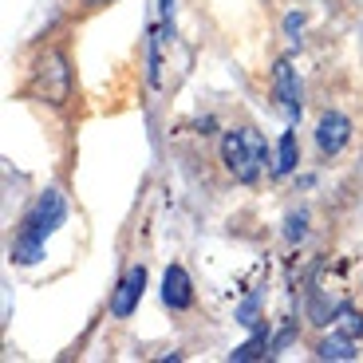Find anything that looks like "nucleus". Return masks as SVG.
I'll use <instances>...</instances> for the list:
<instances>
[{
  "mask_svg": "<svg viewBox=\"0 0 363 363\" xmlns=\"http://www.w3.org/2000/svg\"><path fill=\"white\" fill-rule=\"evenodd\" d=\"M292 340H296V324H284L281 332L272 336V355H277V352H284V347H289Z\"/></svg>",
  "mask_w": 363,
  "mask_h": 363,
  "instance_id": "17",
  "label": "nucleus"
},
{
  "mask_svg": "<svg viewBox=\"0 0 363 363\" xmlns=\"http://www.w3.org/2000/svg\"><path fill=\"white\" fill-rule=\"evenodd\" d=\"M36 95H44L48 103H64L67 91H72V67H67V55L64 52H48L44 60L36 64Z\"/></svg>",
  "mask_w": 363,
  "mask_h": 363,
  "instance_id": "3",
  "label": "nucleus"
},
{
  "mask_svg": "<svg viewBox=\"0 0 363 363\" xmlns=\"http://www.w3.org/2000/svg\"><path fill=\"white\" fill-rule=\"evenodd\" d=\"M162 44H170V40L162 36L158 24H150L146 28V83H150V87L162 83Z\"/></svg>",
  "mask_w": 363,
  "mask_h": 363,
  "instance_id": "8",
  "label": "nucleus"
},
{
  "mask_svg": "<svg viewBox=\"0 0 363 363\" xmlns=\"http://www.w3.org/2000/svg\"><path fill=\"white\" fill-rule=\"evenodd\" d=\"M67 221V198L60 190H44L36 201H32V209H28L24 218H20V229L16 237H12V261L16 264H36L40 257H44L48 241H52V233Z\"/></svg>",
  "mask_w": 363,
  "mask_h": 363,
  "instance_id": "1",
  "label": "nucleus"
},
{
  "mask_svg": "<svg viewBox=\"0 0 363 363\" xmlns=\"http://www.w3.org/2000/svg\"><path fill=\"white\" fill-rule=\"evenodd\" d=\"M87 4H111V0H87Z\"/></svg>",
  "mask_w": 363,
  "mask_h": 363,
  "instance_id": "18",
  "label": "nucleus"
},
{
  "mask_svg": "<svg viewBox=\"0 0 363 363\" xmlns=\"http://www.w3.org/2000/svg\"><path fill=\"white\" fill-rule=\"evenodd\" d=\"M264 162H269V143L261 130L253 127H237L221 135V166L229 170V178L241 186H253L261 178Z\"/></svg>",
  "mask_w": 363,
  "mask_h": 363,
  "instance_id": "2",
  "label": "nucleus"
},
{
  "mask_svg": "<svg viewBox=\"0 0 363 363\" xmlns=\"http://www.w3.org/2000/svg\"><path fill=\"white\" fill-rule=\"evenodd\" d=\"M316 355L320 359H340V363H347V359H355V340L352 336H340V332H332L328 340H320L316 344Z\"/></svg>",
  "mask_w": 363,
  "mask_h": 363,
  "instance_id": "11",
  "label": "nucleus"
},
{
  "mask_svg": "<svg viewBox=\"0 0 363 363\" xmlns=\"http://www.w3.org/2000/svg\"><path fill=\"white\" fill-rule=\"evenodd\" d=\"M284 237H289L292 245H300V241L308 237V213H304V209L289 213V221H284Z\"/></svg>",
  "mask_w": 363,
  "mask_h": 363,
  "instance_id": "13",
  "label": "nucleus"
},
{
  "mask_svg": "<svg viewBox=\"0 0 363 363\" xmlns=\"http://www.w3.org/2000/svg\"><path fill=\"white\" fill-rule=\"evenodd\" d=\"M158 28L166 40H174V0H158Z\"/></svg>",
  "mask_w": 363,
  "mask_h": 363,
  "instance_id": "15",
  "label": "nucleus"
},
{
  "mask_svg": "<svg viewBox=\"0 0 363 363\" xmlns=\"http://www.w3.org/2000/svg\"><path fill=\"white\" fill-rule=\"evenodd\" d=\"M284 32H289L292 44H300V32H304V12H289V16H284Z\"/></svg>",
  "mask_w": 363,
  "mask_h": 363,
  "instance_id": "16",
  "label": "nucleus"
},
{
  "mask_svg": "<svg viewBox=\"0 0 363 363\" xmlns=\"http://www.w3.org/2000/svg\"><path fill=\"white\" fill-rule=\"evenodd\" d=\"M143 292H146V269H143V264H135V269H130L123 281H118L115 296H111V316H115V320L135 316V308H138V300H143Z\"/></svg>",
  "mask_w": 363,
  "mask_h": 363,
  "instance_id": "6",
  "label": "nucleus"
},
{
  "mask_svg": "<svg viewBox=\"0 0 363 363\" xmlns=\"http://www.w3.org/2000/svg\"><path fill=\"white\" fill-rule=\"evenodd\" d=\"M300 162V143H296V127L281 135V146H277V162H272V178H284L292 174Z\"/></svg>",
  "mask_w": 363,
  "mask_h": 363,
  "instance_id": "9",
  "label": "nucleus"
},
{
  "mask_svg": "<svg viewBox=\"0 0 363 363\" xmlns=\"http://www.w3.org/2000/svg\"><path fill=\"white\" fill-rule=\"evenodd\" d=\"M272 87H277V99H281L289 123L296 127L304 103H300V79H296V67H292V60H277V67H272Z\"/></svg>",
  "mask_w": 363,
  "mask_h": 363,
  "instance_id": "5",
  "label": "nucleus"
},
{
  "mask_svg": "<svg viewBox=\"0 0 363 363\" xmlns=\"http://www.w3.org/2000/svg\"><path fill=\"white\" fill-rule=\"evenodd\" d=\"M332 324H336L340 336H352V340H359V336H363V312H359V308H352V304H340L336 316H332Z\"/></svg>",
  "mask_w": 363,
  "mask_h": 363,
  "instance_id": "12",
  "label": "nucleus"
},
{
  "mask_svg": "<svg viewBox=\"0 0 363 363\" xmlns=\"http://www.w3.org/2000/svg\"><path fill=\"white\" fill-rule=\"evenodd\" d=\"M237 324L245 328H261V312H257V296H249L241 308H237Z\"/></svg>",
  "mask_w": 363,
  "mask_h": 363,
  "instance_id": "14",
  "label": "nucleus"
},
{
  "mask_svg": "<svg viewBox=\"0 0 363 363\" xmlns=\"http://www.w3.org/2000/svg\"><path fill=\"white\" fill-rule=\"evenodd\" d=\"M162 304L170 312H190L194 308V281L182 264H170V269L162 272Z\"/></svg>",
  "mask_w": 363,
  "mask_h": 363,
  "instance_id": "7",
  "label": "nucleus"
},
{
  "mask_svg": "<svg viewBox=\"0 0 363 363\" xmlns=\"http://www.w3.org/2000/svg\"><path fill=\"white\" fill-rule=\"evenodd\" d=\"M347 143H352V118H347L344 111H328V115L316 123V146H320V155L336 158Z\"/></svg>",
  "mask_w": 363,
  "mask_h": 363,
  "instance_id": "4",
  "label": "nucleus"
},
{
  "mask_svg": "<svg viewBox=\"0 0 363 363\" xmlns=\"http://www.w3.org/2000/svg\"><path fill=\"white\" fill-rule=\"evenodd\" d=\"M264 355H272V340H269V332H264V328H257L253 340H245L241 347H233V352H229V359H233V363H253V359H264Z\"/></svg>",
  "mask_w": 363,
  "mask_h": 363,
  "instance_id": "10",
  "label": "nucleus"
}]
</instances>
